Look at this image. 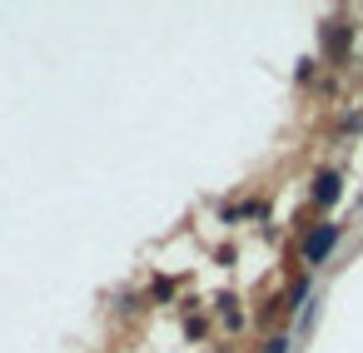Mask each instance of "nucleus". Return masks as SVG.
I'll return each mask as SVG.
<instances>
[{"instance_id":"f257e3e1","label":"nucleus","mask_w":363,"mask_h":353,"mask_svg":"<svg viewBox=\"0 0 363 353\" xmlns=\"http://www.w3.org/2000/svg\"><path fill=\"white\" fill-rule=\"evenodd\" d=\"M333 244H338V224H328V229H318V234H308V244H303V259H308V264H323Z\"/></svg>"},{"instance_id":"f03ea898","label":"nucleus","mask_w":363,"mask_h":353,"mask_svg":"<svg viewBox=\"0 0 363 353\" xmlns=\"http://www.w3.org/2000/svg\"><path fill=\"white\" fill-rule=\"evenodd\" d=\"M313 199H318V204H333V199H338V174H318V179H313Z\"/></svg>"},{"instance_id":"7ed1b4c3","label":"nucleus","mask_w":363,"mask_h":353,"mask_svg":"<svg viewBox=\"0 0 363 353\" xmlns=\"http://www.w3.org/2000/svg\"><path fill=\"white\" fill-rule=\"evenodd\" d=\"M328 50H333V55L348 50V26H333V30H328Z\"/></svg>"},{"instance_id":"20e7f679","label":"nucleus","mask_w":363,"mask_h":353,"mask_svg":"<svg viewBox=\"0 0 363 353\" xmlns=\"http://www.w3.org/2000/svg\"><path fill=\"white\" fill-rule=\"evenodd\" d=\"M284 348H289V338L279 333V338H269V348H264V353H284Z\"/></svg>"}]
</instances>
